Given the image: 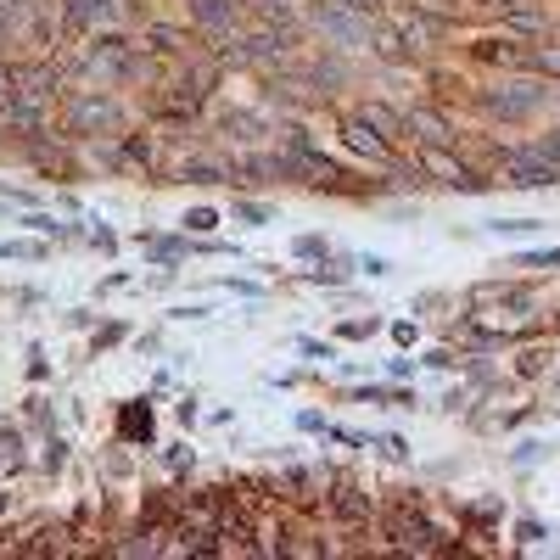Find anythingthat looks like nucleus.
Segmentation results:
<instances>
[{"mask_svg":"<svg viewBox=\"0 0 560 560\" xmlns=\"http://www.w3.org/2000/svg\"><path fill=\"white\" fill-rule=\"evenodd\" d=\"M544 101V90L538 84H510V90H499V96H488L493 112H504V118H521V112H532Z\"/></svg>","mask_w":560,"mask_h":560,"instance_id":"20e7f679","label":"nucleus"},{"mask_svg":"<svg viewBox=\"0 0 560 560\" xmlns=\"http://www.w3.org/2000/svg\"><path fill=\"white\" fill-rule=\"evenodd\" d=\"M532 62H538V68H555V73H560V51H538Z\"/></svg>","mask_w":560,"mask_h":560,"instance_id":"412c9836","label":"nucleus"},{"mask_svg":"<svg viewBox=\"0 0 560 560\" xmlns=\"http://www.w3.org/2000/svg\"><path fill=\"white\" fill-rule=\"evenodd\" d=\"M73 124L79 129H118V107L101 96H79L73 101Z\"/></svg>","mask_w":560,"mask_h":560,"instance_id":"39448f33","label":"nucleus"},{"mask_svg":"<svg viewBox=\"0 0 560 560\" xmlns=\"http://www.w3.org/2000/svg\"><path fill=\"white\" fill-rule=\"evenodd\" d=\"M504 168H510V185H521V191H544V185H555V163H549L544 152H510L504 157Z\"/></svg>","mask_w":560,"mask_h":560,"instance_id":"f03ea898","label":"nucleus"},{"mask_svg":"<svg viewBox=\"0 0 560 560\" xmlns=\"http://www.w3.org/2000/svg\"><path fill=\"white\" fill-rule=\"evenodd\" d=\"M560 264V247L555 252H521L516 258V269H555Z\"/></svg>","mask_w":560,"mask_h":560,"instance_id":"ddd939ff","label":"nucleus"},{"mask_svg":"<svg viewBox=\"0 0 560 560\" xmlns=\"http://www.w3.org/2000/svg\"><path fill=\"white\" fill-rule=\"evenodd\" d=\"M73 23H112L118 17V0H68Z\"/></svg>","mask_w":560,"mask_h":560,"instance_id":"6e6552de","label":"nucleus"},{"mask_svg":"<svg viewBox=\"0 0 560 560\" xmlns=\"http://www.w3.org/2000/svg\"><path fill=\"white\" fill-rule=\"evenodd\" d=\"M185 180H196V185H213V180H224V168H219V163H185Z\"/></svg>","mask_w":560,"mask_h":560,"instance_id":"f8f14e48","label":"nucleus"},{"mask_svg":"<svg viewBox=\"0 0 560 560\" xmlns=\"http://www.w3.org/2000/svg\"><path fill=\"white\" fill-rule=\"evenodd\" d=\"M538 152H544V157H549V163H560V129H555V135H549V140H544V146H538Z\"/></svg>","mask_w":560,"mask_h":560,"instance_id":"aec40b11","label":"nucleus"},{"mask_svg":"<svg viewBox=\"0 0 560 560\" xmlns=\"http://www.w3.org/2000/svg\"><path fill=\"white\" fill-rule=\"evenodd\" d=\"M348 146H353V152H370V157H387V146L370 135V124H364V118H353V124H348Z\"/></svg>","mask_w":560,"mask_h":560,"instance_id":"9d476101","label":"nucleus"},{"mask_svg":"<svg viewBox=\"0 0 560 560\" xmlns=\"http://www.w3.org/2000/svg\"><path fill=\"white\" fill-rule=\"evenodd\" d=\"M124 437H152V415L129 409V415H124Z\"/></svg>","mask_w":560,"mask_h":560,"instance_id":"4468645a","label":"nucleus"},{"mask_svg":"<svg viewBox=\"0 0 560 560\" xmlns=\"http://www.w3.org/2000/svg\"><path fill=\"white\" fill-rule=\"evenodd\" d=\"M12 96H17V73H12V68H0V112L12 107Z\"/></svg>","mask_w":560,"mask_h":560,"instance_id":"dca6fc26","label":"nucleus"},{"mask_svg":"<svg viewBox=\"0 0 560 560\" xmlns=\"http://www.w3.org/2000/svg\"><path fill=\"white\" fill-rule=\"evenodd\" d=\"M185 224H191V230H213V224H219V219H213V208H196Z\"/></svg>","mask_w":560,"mask_h":560,"instance_id":"6ab92c4d","label":"nucleus"},{"mask_svg":"<svg viewBox=\"0 0 560 560\" xmlns=\"http://www.w3.org/2000/svg\"><path fill=\"white\" fill-rule=\"evenodd\" d=\"M409 45H420V23H415V17H398V23L376 28V51L381 56H409Z\"/></svg>","mask_w":560,"mask_h":560,"instance_id":"7ed1b4c3","label":"nucleus"},{"mask_svg":"<svg viewBox=\"0 0 560 560\" xmlns=\"http://www.w3.org/2000/svg\"><path fill=\"white\" fill-rule=\"evenodd\" d=\"M236 219H247V224H264V219H269V208H258V202H241V208H236Z\"/></svg>","mask_w":560,"mask_h":560,"instance_id":"f3484780","label":"nucleus"},{"mask_svg":"<svg viewBox=\"0 0 560 560\" xmlns=\"http://www.w3.org/2000/svg\"><path fill=\"white\" fill-rule=\"evenodd\" d=\"M28 23V0H0V40L12 34V28Z\"/></svg>","mask_w":560,"mask_h":560,"instance_id":"9b49d317","label":"nucleus"},{"mask_svg":"<svg viewBox=\"0 0 560 560\" xmlns=\"http://www.w3.org/2000/svg\"><path fill=\"white\" fill-rule=\"evenodd\" d=\"M409 129H420V140H426V146H448V124L437 118V112H426V107L409 112Z\"/></svg>","mask_w":560,"mask_h":560,"instance_id":"1a4fd4ad","label":"nucleus"},{"mask_svg":"<svg viewBox=\"0 0 560 560\" xmlns=\"http://www.w3.org/2000/svg\"><path fill=\"white\" fill-rule=\"evenodd\" d=\"M488 230H493V236H527V230H538V219H510V224H488Z\"/></svg>","mask_w":560,"mask_h":560,"instance_id":"2eb2a0df","label":"nucleus"},{"mask_svg":"<svg viewBox=\"0 0 560 560\" xmlns=\"http://www.w3.org/2000/svg\"><path fill=\"white\" fill-rule=\"evenodd\" d=\"M336 6H348V12H359V17L381 12V0H336Z\"/></svg>","mask_w":560,"mask_h":560,"instance_id":"a211bd4d","label":"nucleus"},{"mask_svg":"<svg viewBox=\"0 0 560 560\" xmlns=\"http://www.w3.org/2000/svg\"><path fill=\"white\" fill-rule=\"evenodd\" d=\"M308 17H314V28L331 34L336 45H364V40H370V23H364L359 12H348V6H336V0H314Z\"/></svg>","mask_w":560,"mask_h":560,"instance_id":"f257e3e1","label":"nucleus"},{"mask_svg":"<svg viewBox=\"0 0 560 560\" xmlns=\"http://www.w3.org/2000/svg\"><path fill=\"white\" fill-rule=\"evenodd\" d=\"M426 168H437V174H443V185H454V191H488V180H482V174H471V168H460V163H448L443 152H426Z\"/></svg>","mask_w":560,"mask_h":560,"instance_id":"423d86ee","label":"nucleus"},{"mask_svg":"<svg viewBox=\"0 0 560 560\" xmlns=\"http://www.w3.org/2000/svg\"><path fill=\"white\" fill-rule=\"evenodd\" d=\"M196 23L213 28V34H224V28H236V0H196L191 6Z\"/></svg>","mask_w":560,"mask_h":560,"instance_id":"0eeeda50","label":"nucleus"}]
</instances>
